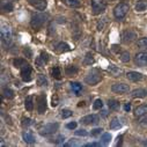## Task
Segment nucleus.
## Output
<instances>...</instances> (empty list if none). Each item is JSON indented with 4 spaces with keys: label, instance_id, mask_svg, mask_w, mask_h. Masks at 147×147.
I'll list each match as a JSON object with an SVG mask.
<instances>
[{
    "label": "nucleus",
    "instance_id": "31",
    "mask_svg": "<svg viewBox=\"0 0 147 147\" xmlns=\"http://www.w3.org/2000/svg\"><path fill=\"white\" fill-rule=\"evenodd\" d=\"M69 85H71V88L76 92L77 95L80 94V92H81V89H82V86H81L79 82H71Z\"/></svg>",
    "mask_w": 147,
    "mask_h": 147
},
{
    "label": "nucleus",
    "instance_id": "45",
    "mask_svg": "<svg viewBox=\"0 0 147 147\" xmlns=\"http://www.w3.org/2000/svg\"><path fill=\"white\" fill-rule=\"evenodd\" d=\"M77 122H71V123H68L67 125H66V127L67 129H69V130H73V129H76L77 127Z\"/></svg>",
    "mask_w": 147,
    "mask_h": 147
},
{
    "label": "nucleus",
    "instance_id": "10",
    "mask_svg": "<svg viewBox=\"0 0 147 147\" xmlns=\"http://www.w3.org/2000/svg\"><path fill=\"white\" fill-rule=\"evenodd\" d=\"M111 90L117 94H125V93H129L130 87L129 85H125V84H115L111 86Z\"/></svg>",
    "mask_w": 147,
    "mask_h": 147
},
{
    "label": "nucleus",
    "instance_id": "15",
    "mask_svg": "<svg viewBox=\"0 0 147 147\" xmlns=\"http://www.w3.org/2000/svg\"><path fill=\"white\" fill-rule=\"evenodd\" d=\"M131 96L133 98H144V97L147 96V90L144 89V88H137V89L132 90Z\"/></svg>",
    "mask_w": 147,
    "mask_h": 147
},
{
    "label": "nucleus",
    "instance_id": "37",
    "mask_svg": "<svg viewBox=\"0 0 147 147\" xmlns=\"http://www.w3.org/2000/svg\"><path fill=\"white\" fill-rule=\"evenodd\" d=\"M121 60H122V61H124V63L130 61V53H129L127 51L122 52V53H121Z\"/></svg>",
    "mask_w": 147,
    "mask_h": 147
},
{
    "label": "nucleus",
    "instance_id": "11",
    "mask_svg": "<svg viewBox=\"0 0 147 147\" xmlns=\"http://www.w3.org/2000/svg\"><path fill=\"white\" fill-rule=\"evenodd\" d=\"M21 78L24 82H28L31 80V67L29 64H27L21 68Z\"/></svg>",
    "mask_w": 147,
    "mask_h": 147
},
{
    "label": "nucleus",
    "instance_id": "8",
    "mask_svg": "<svg viewBox=\"0 0 147 147\" xmlns=\"http://www.w3.org/2000/svg\"><path fill=\"white\" fill-rule=\"evenodd\" d=\"M136 38H137V34H136L133 30H130V29H129V30L123 31V34H122V41H123V43H125V44L133 42Z\"/></svg>",
    "mask_w": 147,
    "mask_h": 147
},
{
    "label": "nucleus",
    "instance_id": "35",
    "mask_svg": "<svg viewBox=\"0 0 147 147\" xmlns=\"http://www.w3.org/2000/svg\"><path fill=\"white\" fill-rule=\"evenodd\" d=\"M69 146H81V142L78 139H71L65 144V147H69Z\"/></svg>",
    "mask_w": 147,
    "mask_h": 147
},
{
    "label": "nucleus",
    "instance_id": "19",
    "mask_svg": "<svg viewBox=\"0 0 147 147\" xmlns=\"http://www.w3.org/2000/svg\"><path fill=\"white\" fill-rule=\"evenodd\" d=\"M108 71L111 73L114 77H121L122 73H123V71H122L118 66H116V65H110V66L108 67Z\"/></svg>",
    "mask_w": 147,
    "mask_h": 147
},
{
    "label": "nucleus",
    "instance_id": "50",
    "mask_svg": "<svg viewBox=\"0 0 147 147\" xmlns=\"http://www.w3.org/2000/svg\"><path fill=\"white\" fill-rule=\"evenodd\" d=\"M142 144H144V146H147V140H145Z\"/></svg>",
    "mask_w": 147,
    "mask_h": 147
},
{
    "label": "nucleus",
    "instance_id": "6",
    "mask_svg": "<svg viewBox=\"0 0 147 147\" xmlns=\"http://www.w3.org/2000/svg\"><path fill=\"white\" fill-rule=\"evenodd\" d=\"M59 127V124L58 123H48L45 125H43L40 130V133L42 136H49V134H52L55 133Z\"/></svg>",
    "mask_w": 147,
    "mask_h": 147
},
{
    "label": "nucleus",
    "instance_id": "24",
    "mask_svg": "<svg viewBox=\"0 0 147 147\" xmlns=\"http://www.w3.org/2000/svg\"><path fill=\"white\" fill-rule=\"evenodd\" d=\"M63 1L68 6V7H72V8H78L80 7L81 3L79 1V0H63Z\"/></svg>",
    "mask_w": 147,
    "mask_h": 147
},
{
    "label": "nucleus",
    "instance_id": "1",
    "mask_svg": "<svg viewBox=\"0 0 147 147\" xmlns=\"http://www.w3.org/2000/svg\"><path fill=\"white\" fill-rule=\"evenodd\" d=\"M101 80H102V74H101V72L97 68H93L92 71H89L88 74L85 78V81L88 85H92V86L97 85Z\"/></svg>",
    "mask_w": 147,
    "mask_h": 147
},
{
    "label": "nucleus",
    "instance_id": "39",
    "mask_svg": "<svg viewBox=\"0 0 147 147\" xmlns=\"http://www.w3.org/2000/svg\"><path fill=\"white\" fill-rule=\"evenodd\" d=\"M102 107H103V102H102V100H101V98L95 100V102H94V104H93V108H94L95 110H98V109H101Z\"/></svg>",
    "mask_w": 147,
    "mask_h": 147
},
{
    "label": "nucleus",
    "instance_id": "18",
    "mask_svg": "<svg viewBox=\"0 0 147 147\" xmlns=\"http://www.w3.org/2000/svg\"><path fill=\"white\" fill-rule=\"evenodd\" d=\"M22 138H23V140H24L27 144H34V142L36 141L34 133L30 132V131H24V132L22 133Z\"/></svg>",
    "mask_w": 147,
    "mask_h": 147
},
{
    "label": "nucleus",
    "instance_id": "34",
    "mask_svg": "<svg viewBox=\"0 0 147 147\" xmlns=\"http://www.w3.org/2000/svg\"><path fill=\"white\" fill-rule=\"evenodd\" d=\"M137 45L140 49H147V37H142L137 42Z\"/></svg>",
    "mask_w": 147,
    "mask_h": 147
},
{
    "label": "nucleus",
    "instance_id": "16",
    "mask_svg": "<svg viewBox=\"0 0 147 147\" xmlns=\"http://www.w3.org/2000/svg\"><path fill=\"white\" fill-rule=\"evenodd\" d=\"M126 78L131 81H140V80H142V74L138 72H134V71H131V72L126 73Z\"/></svg>",
    "mask_w": 147,
    "mask_h": 147
},
{
    "label": "nucleus",
    "instance_id": "48",
    "mask_svg": "<svg viewBox=\"0 0 147 147\" xmlns=\"http://www.w3.org/2000/svg\"><path fill=\"white\" fill-rule=\"evenodd\" d=\"M124 110H125V111H130V110H131V104L130 103H126L124 105Z\"/></svg>",
    "mask_w": 147,
    "mask_h": 147
},
{
    "label": "nucleus",
    "instance_id": "20",
    "mask_svg": "<svg viewBox=\"0 0 147 147\" xmlns=\"http://www.w3.org/2000/svg\"><path fill=\"white\" fill-rule=\"evenodd\" d=\"M24 107L28 111H32L34 110V96L32 95H29L26 97V101H24Z\"/></svg>",
    "mask_w": 147,
    "mask_h": 147
},
{
    "label": "nucleus",
    "instance_id": "27",
    "mask_svg": "<svg viewBox=\"0 0 147 147\" xmlns=\"http://www.w3.org/2000/svg\"><path fill=\"white\" fill-rule=\"evenodd\" d=\"M52 77L57 80H60L61 79V69L59 66H55L52 68Z\"/></svg>",
    "mask_w": 147,
    "mask_h": 147
},
{
    "label": "nucleus",
    "instance_id": "22",
    "mask_svg": "<svg viewBox=\"0 0 147 147\" xmlns=\"http://www.w3.org/2000/svg\"><path fill=\"white\" fill-rule=\"evenodd\" d=\"M147 9V1L145 0H140L136 4V11L137 12H145Z\"/></svg>",
    "mask_w": 147,
    "mask_h": 147
},
{
    "label": "nucleus",
    "instance_id": "21",
    "mask_svg": "<svg viewBox=\"0 0 147 147\" xmlns=\"http://www.w3.org/2000/svg\"><path fill=\"white\" fill-rule=\"evenodd\" d=\"M56 50H57L58 52H67V51L71 50V48H69V45H68L67 43L60 42V43H58V44L56 45Z\"/></svg>",
    "mask_w": 147,
    "mask_h": 147
},
{
    "label": "nucleus",
    "instance_id": "33",
    "mask_svg": "<svg viewBox=\"0 0 147 147\" xmlns=\"http://www.w3.org/2000/svg\"><path fill=\"white\" fill-rule=\"evenodd\" d=\"M37 85L38 86H48V79L43 74H38L37 77Z\"/></svg>",
    "mask_w": 147,
    "mask_h": 147
},
{
    "label": "nucleus",
    "instance_id": "29",
    "mask_svg": "<svg viewBox=\"0 0 147 147\" xmlns=\"http://www.w3.org/2000/svg\"><path fill=\"white\" fill-rule=\"evenodd\" d=\"M3 97H6V98H13L14 97V92L11 89V88H7V87H5L4 89H3Z\"/></svg>",
    "mask_w": 147,
    "mask_h": 147
},
{
    "label": "nucleus",
    "instance_id": "14",
    "mask_svg": "<svg viewBox=\"0 0 147 147\" xmlns=\"http://www.w3.org/2000/svg\"><path fill=\"white\" fill-rule=\"evenodd\" d=\"M48 61H49V55H48L47 52H42V53L40 55V57H38L37 59H36L35 64H36V66L42 67V66H43V65H45Z\"/></svg>",
    "mask_w": 147,
    "mask_h": 147
},
{
    "label": "nucleus",
    "instance_id": "49",
    "mask_svg": "<svg viewBox=\"0 0 147 147\" xmlns=\"http://www.w3.org/2000/svg\"><path fill=\"white\" fill-rule=\"evenodd\" d=\"M118 139H119V140H122V137H119ZM119 145H122V141H118V142H117V146H119Z\"/></svg>",
    "mask_w": 147,
    "mask_h": 147
},
{
    "label": "nucleus",
    "instance_id": "3",
    "mask_svg": "<svg viewBox=\"0 0 147 147\" xmlns=\"http://www.w3.org/2000/svg\"><path fill=\"white\" fill-rule=\"evenodd\" d=\"M129 9H130V6H129L127 4L121 3V4H118V5L115 7V9H114V15H115L116 19H119V20H121V19H123V18L127 14Z\"/></svg>",
    "mask_w": 147,
    "mask_h": 147
},
{
    "label": "nucleus",
    "instance_id": "26",
    "mask_svg": "<svg viewBox=\"0 0 147 147\" xmlns=\"http://www.w3.org/2000/svg\"><path fill=\"white\" fill-rule=\"evenodd\" d=\"M122 127V123L119 122V118L115 117L111 119V122H110V129H113V130H116V129H119Z\"/></svg>",
    "mask_w": 147,
    "mask_h": 147
},
{
    "label": "nucleus",
    "instance_id": "42",
    "mask_svg": "<svg viewBox=\"0 0 147 147\" xmlns=\"http://www.w3.org/2000/svg\"><path fill=\"white\" fill-rule=\"evenodd\" d=\"M76 134H77V136H81V137H86V136H88V132H87L86 130L81 129V130L76 131Z\"/></svg>",
    "mask_w": 147,
    "mask_h": 147
},
{
    "label": "nucleus",
    "instance_id": "13",
    "mask_svg": "<svg viewBox=\"0 0 147 147\" xmlns=\"http://www.w3.org/2000/svg\"><path fill=\"white\" fill-rule=\"evenodd\" d=\"M29 3L38 11H44L48 6V1L47 0H29Z\"/></svg>",
    "mask_w": 147,
    "mask_h": 147
},
{
    "label": "nucleus",
    "instance_id": "12",
    "mask_svg": "<svg viewBox=\"0 0 147 147\" xmlns=\"http://www.w3.org/2000/svg\"><path fill=\"white\" fill-rule=\"evenodd\" d=\"M100 121V117L97 115H87L81 118V123L85 125H90V124H97Z\"/></svg>",
    "mask_w": 147,
    "mask_h": 147
},
{
    "label": "nucleus",
    "instance_id": "2",
    "mask_svg": "<svg viewBox=\"0 0 147 147\" xmlns=\"http://www.w3.org/2000/svg\"><path fill=\"white\" fill-rule=\"evenodd\" d=\"M47 19H48V15L47 14H36V15H34L31 18V22H30L31 28L34 30H40L44 26Z\"/></svg>",
    "mask_w": 147,
    "mask_h": 147
},
{
    "label": "nucleus",
    "instance_id": "47",
    "mask_svg": "<svg viewBox=\"0 0 147 147\" xmlns=\"http://www.w3.org/2000/svg\"><path fill=\"white\" fill-rule=\"evenodd\" d=\"M101 131H103V130H102V129H94V130L90 132V134H92V136H97V134L101 133Z\"/></svg>",
    "mask_w": 147,
    "mask_h": 147
},
{
    "label": "nucleus",
    "instance_id": "17",
    "mask_svg": "<svg viewBox=\"0 0 147 147\" xmlns=\"http://www.w3.org/2000/svg\"><path fill=\"white\" fill-rule=\"evenodd\" d=\"M145 115H147V104H142V105H139L136 108V110H134L136 117H142Z\"/></svg>",
    "mask_w": 147,
    "mask_h": 147
},
{
    "label": "nucleus",
    "instance_id": "5",
    "mask_svg": "<svg viewBox=\"0 0 147 147\" xmlns=\"http://www.w3.org/2000/svg\"><path fill=\"white\" fill-rule=\"evenodd\" d=\"M90 3H92L93 13L95 15L103 13L104 9H105V7H107V4H105L104 0H90Z\"/></svg>",
    "mask_w": 147,
    "mask_h": 147
},
{
    "label": "nucleus",
    "instance_id": "25",
    "mask_svg": "<svg viewBox=\"0 0 147 147\" xmlns=\"http://www.w3.org/2000/svg\"><path fill=\"white\" fill-rule=\"evenodd\" d=\"M13 8H14V6H13L12 3H9V1H4V0H3V3H1V9H3L4 12H12Z\"/></svg>",
    "mask_w": 147,
    "mask_h": 147
},
{
    "label": "nucleus",
    "instance_id": "38",
    "mask_svg": "<svg viewBox=\"0 0 147 147\" xmlns=\"http://www.w3.org/2000/svg\"><path fill=\"white\" fill-rule=\"evenodd\" d=\"M72 111H71V110L69 109H63L61 110V117L63 118H68V117H71L72 116Z\"/></svg>",
    "mask_w": 147,
    "mask_h": 147
},
{
    "label": "nucleus",
    "instance_id": "41",
    "mask_svg": "<svg viewBox=\"0 0 147 147\" xmlns=\"http://www.w3.org/2000/svg\"><path fill=\"white\" fill-rule=\"evenodd\" d=\"M30 125H32V119H30V118H24V119L22 121V126H23V127H28V126H30Z\"/></svg>",
    "mask_w": 147,
    "mask_h": 147
},
{
    "label": "nucleus",
    "instance_id": "23",
    "mask_svg": "<svg viewBox=\"0 0 147 147\" xmlns=\"http://www.w3.org/2000/svg\"><path fill=\"white\" fill-rule=\"evenodd\" d=\"M78 71H79V69H78V67H77V66H74V65H71V66H67V67H66L65 73H66V76L71 77V76H74V74H77Z\"/></svg>",
    "mask_w": 147,
    "mask_h": 147
},
{
    "label": "nucleus",
    "instance_id": "46",
    "mask_svg": "<svg viewBox=\"0 0 147 147\" xmlns=\"http://www.w3.org/2000/svg\"><path fill=\"white\" fill-rule=\"evenodd\" d=\"M100 146H101V142H90L85 145V147H100Z\"/></svg>",
    "mask_w": 147,
    "mask_h": 147
},
{
    "label": "nucleus",
    "instance_id": "44",
    "mask_svg": "<svg viewBox=\"0 0 147 147\" xmlns=\"http://www.w3.org/2000/svg\"><path fill=\"white\" fill-rule=\"evenodd\" d=\"M23 53H24V56H27L28 58H31V57H32V52H31V50H30L29 48H26V49L23 50Z\"/></svg>",
    "mask_w": 147,
    "mask_h": 147
},
{
    "label": "nucleus",
    "instance_id": "43",
    "mask_svg": "<svg viewBox=\"0 0 147 147\" xmlns=\"http://www.w3.org/2000/svg\"><path fill=\"white\" fill-rule=\"evenodd\" d=\"M52 107H57L58 104H59V98H58V96L57 95H53L52 96Z\"/></svg>",
    "mask_w": 147,
    "mask_h": 147
},
{
    "label": "nucleus",
    "instance_id": "36",
    "mask_svg": "<svg viewBox=\"0 0 147 147\" xmlns=\"http://www.w3.org/2000/svg\"><path fill=\"white\" fill-rule=\"evenodd\" d=\"M101 140H102V144L103 145H108L110 142V140H111V136H110L109 133H103Z\"/></svg>",
    "mask_w": 147,
    "mask_h": 147
},
{
    "label": "nucleus",
    "instance_id": "30",
    "mask_svg": "<svg viewBox=\"0 0 147 147\" xmlns=\"http://www.w3.org/2000/svg\"><path fill=\"white\" fill-rule=\"evenodd\" d=\"M108 107H109L110 110H117L119 108V103L116 100H109L108 101Z\"/></svg>",
    "mask_w": 147,
    "mask_h": 147
},
{
    "label": "nucleus",
    "instance_id": "4",
    "mask_svg": "<svg viewBox=\"0 0 147 147\" xmlns=\"http://www.w3.org/2000/svg\"><path fill=\"white\" fill-rule=\"evenodd\" d=\"M0 35H1V41L5 45H9L12 42V30L8 26H3L1 30H0Z\"/></svg>",
    "mask_w": 147,
    "mask_h": 147
},
{
    "label": "nucleus",
    "instance_id": "40",
    "mask_svg": "<svg viewBox=\"0 0 147 147\" xmlns=\"http://www.w3.org/2000/svg\"><path fill=\"white\" fill-rule=\"evenodd\" d=\"M64 140H65V137L64 136H58V137H56L55 139H52V141L55 142V144H57V145H59V144H63L64 142Z\"/></svg>",
    "mask_w": 147,
    "mask_h": 147
},
{
    "label": "nucleus",
    "instance_id": "28",
    "mask_svg": "<svg viewBox=\"0 0 147 147\" xmlns=\"http://www.w3.org/2000/svg\"><path fill=\"white\" fill-rule=\"evenodd\" d=\"M13 64H14V66H15V67H18V68H20V69H21V68H22L23 66H26L28 63H27L24 59L15 58V59H14V61H13Z\"/></svg>",
    "mask_w": 147,
    "mask_h": 147
},
{
    "label": "nucleus",
    "instance_id": "9",
    "mask_svg": "<svg viewBox=\"0 0 147 147\" xmlns=\"http://www.w3.org/2000/svg\"><path fill=\"white\" fill-rule=\"evenodd\" d=\"M134 63H136V65H138L140 67L146 66L147 65V52H144V51L138 52L134 57Z\"/></svg>",
    "mask_w": 147,
    "mask_h": 147
},
{
    "label": "nucleus",
    "instance_id": "7",
    "mask_svg": "<svg viewBox=\"0 0 147 147\" xmlns=\"http://www.w3.org/2000/svg\"><path fill=\"white\" fill-rule=\"evenodd\" d=\"M36 107H37V111L38 114H44L45 110H47V96L45 94H40L36 98Z\"/></svg>",
    "mask_w": 147,
    "mask_h": 147
},
{
    "label": "nucleus",
    "instance_id": "32",
    "mask_svg": "<svg viewBox=\"0 0 147 147\" xmlns=\"http://www.w3.org/2000/svg\"><path fill=\"white\" fill-rule=\"evenodd\" d=\"M93 63H94V56H93L92 52H88V53L86 55L85 59H84V64H85V65H92Z\"/></svg>",
    "mask_w": 147,
    "mask_h": 147
}]
</instances>
